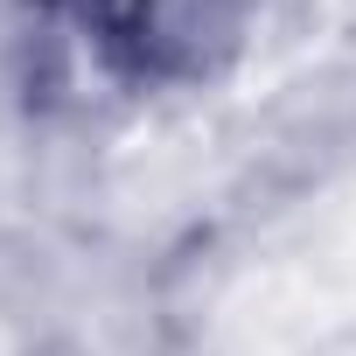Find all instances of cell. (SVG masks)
I'll return each instance as SVG.
<instances>
[{
	"mask_svg": "<svg viewBox=\"0 0 356 356\" xmlns=\"http://www.w3.org/2000/svg\"><path fill=\"white\" fill-rule=\"evenodd\" d=\"M56 8H70L77 22H91L105 42H147V29H140V0H56Z\"/></svg>",
	"mask_w": 356,
	"mask_h": 356,
	"instance_id": "cell-1",
	"label": "cell"
}]
</instances>
